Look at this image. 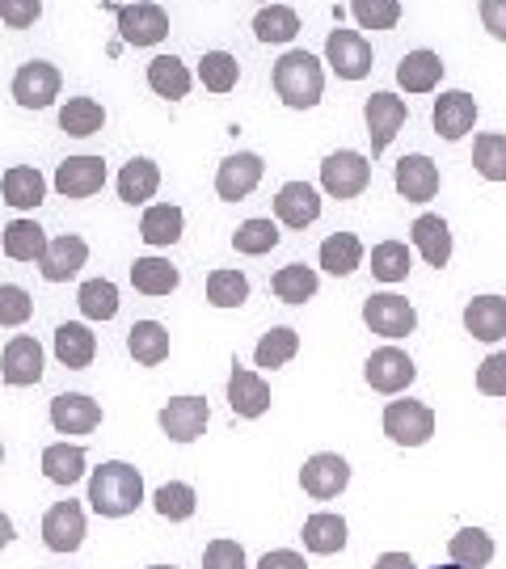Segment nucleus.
Here are the masks:
<instances>
[{
    "instance_id": "f257e3e1",
    "label": "nucleus",
    "mask_w": 506,
    "mask_h": 569,
    "mask_svg": "<svg viewBox=\"0 0 506 569\" xmlns=\"http://www.w3.org/2000/svg\"><path fill=\"white\" fill-rule=\"evenodd\" d=\"M140 502H143V477L136 465L106 460L101 468H93V477H89V507L98 510L101 519H127V515H136Z\"/></svg>"
},
{
    "instance_id": "f03ea898",
    "label": "nucleus",
    "mask_w": 506,
    "mask_h": 569,
    "mask_svg": "<svg viewBox=\"0 0 506 569\" xmlns=\"http://www.w3.org/2000/svg\"><path fill=\"white\" fill-rule=\"evenodd\" d=\"M275 93L291 110H312L325 93L321 60L312 51H287L284 60L275 63Z\"/></svg>"
},
{
    "instance_id": "7ed1b4c3",
    "label": "nucleus",
    "mask_w": 506,
    "mask_h": 569,
    "mask_svg": "<svg viewBox=\"0 0 506 569\" xmlns=\"http://www.w3.org/2000/svg\"><path fill=\"white\" fill-rule=\"evenodd\" d=\"M371 182V161L355 148H343V152H329L321 161V186L329 199H359Z\"/></svg>"
},
{
    "instance_id": "20e7f679",
    "label": "nucleus",
    "mask_w": 506,
    "mask_h": 569,
    "mask_svg": "<svg viewBox=\"0 0 506 569\" xmlns=\"http://www.w3.org/2000/svg\"><path fill=\"white\" fill-rule=\"evenodd\" d=\"M385 435L397 448H423L435 435V409L423 401H388L385 406Z\"/></svg>"
},
{
    "instance_id": "39448f33",
    "label": "nucleus",
    "mask_w": 506,
    "mask_h": 569,
    "mask_svg": "<svg viewBox=\"0 0 506 569\" xmlns=\"http://www.w3.org/2000/svg\"><path fill=\"white\" fill-rule=\"evenodd\" d=\"M364 321L380 338H409L418 329V312L397 291H376V296L364 300Z\"/></svg>"
},
{
    "instance_id": "423d86ee",
    "label": "nucleus",
    "mask_w": 506,
    "mask_h": 569,
    "mask_svg": "<svg viewBox=\"0 0 506 569\" xmlns=\"http://www.w3.org/2000/svg\"><path fill=\"white\" fill-rule=\"evenodd\" d=\"M371 42L359 34V30H329V39H325V63L343 77V81H364L367 72H371Z\"/></svg>"
},
{
    "instance_id": "0eeeda50",
    "label": "nucleus",
    "mask_w": 506,
    "mask_h": 569,
    "mask_svg": "<svg viewBox=\"0 0 506 569\" xmlns=\"http://www.w3.org/2000/svg\"><path fill=\"white\" fill-rule=\"evenodd\" d=\"M60 68L47 60H30L18 68V77H13V102L21 110H47V106L60 98Z\"/></svg>"
},
{
    "instance_id": "6e6552de",
    "label": "nucleus",
    "mask_w": 506,
    "mask_h": 569,
    "mask_svg": "<svg viewBox=\"0 0 506 569\" xmlns=\"http://www.w3.org/2000/svg\"><path fill=\"white\" fill-rule=\"evenodd\" d=\"M300 486H304V493L317 498V502L338 498V493L350 486V465H346V456H338V451H317V456H308L300 468Z\"/></svg>"
},
{
    "instance_id": "1a4fd4ad",
    "label": "nucleus",
    "mask_w": 506,
    "mask_h": 569,
    "mask_svg": "<svg viewBox=\"0 0 506 569\" xmlns=\"http://www.w3.org/2000/svg\"><path fill=\"white\" fill-rule=\"evenodd\" d=\"M414 376H418V367H414V359L405 355V350H397V346H380V350H371L364 363V380L376 392H405V388L414 385Z\"/></svg>"
},
{
    "instance_id": "9d476101",
    "label": "nucleus",
    "mask_w": 506,
    "mask_h": 569,
    "mask_svg": "<svg viewBox=\"0 0 506 569\" xmlns=\"http://www.w3.org/2000/svg\"><path fill=\"white\" fill-rule=\"evenodd\" d=\"M266 164L258 152H232V157H224L220 169H216V194H220L224 203H241L249 199L258 182H262Z\"/></svg>"
},
{
    "instance_id": "9b49d317",
    "label": "nucleus",
    "mask_w": 506,
    "mask_h": 569,
    "mask_svg": "<svg viewBox=\"0 0 506 569\" xmlns=\"http://www.w3.org/2000/svg\"><path fill=\"white\" fill-rule=\"evenodd\" d=\"M157 422H161L165 439H173V443H195V439H202L207 422H211V406H207L202 397H173V401L157 413Z\"/></svg>"
},
{
    "instance_id": "f8f14e48",
    "label": "nucleus",
    "mask_w": 506,
    "mask_h": 569,
    "mask_svg": "<svg viewBox=\"0 0 506 569\" xmlns=\"http://www.w3.org/2000/svg\"><path fill=\"white\" fill-rule=\"evenodd\" d=\"M0 380H4L9 388L39 385V380H42V346H39V338H30V333L9 338L4 355H0Z\"/></svg>"
},
{
    "instance_id": "ddd939ff",
    "label": "nucleus",
    "mask_w": 506,
    "mask_h": 569,
    "mask_svg": "<svg viewBox=\"0 0 506 569\" xmlns=\"http://www.w3.org/2000/svg\"><path fill=\"white\" fill-rule=\"evenodd\" d=\"M405 98H397V93H371L364 106V122H367V140H371V157H380L388 143H393V136L405 127Z\"/></svg>"
},
{
    "instance_id": "4468645a",
    "label": "nucleus",
    "mask_w": 506,
    "mask_h": 569,
    "mask_svg": "<svg viewBox=\"0 0 506 569\" xmlns=\"http://www.w3.org/2000/svg\"><path fill=\"white\" fill-rule=\"evenodd\" d=\"M119 30L131 47H157L169 34V13L152 0H136L119 9Z\"/></svg>"
},
{
    "instance_id": "2eb2a0df",
    "label": "nucleus",
    "mask_w": 506,
    "mask_h": 569,
    "mask_svg": "<svg viewBox=\"0 0 506 569\" xmlns=\"http://www.w3.org/2000/svg\"><path fill=\"white\" fill-rule=\"evenodd\" d=\"M42 545L51 552H77L85 545V510L81 502H56L42 515Z\"/></svg>"
},
{
    "instance_id": "dca6fc26",
    "label": "nucleus",
    "mask_w": 506,
    "mask_h": 569,
    "mask_svg": "<svg viewBox=\"0 0 506 569\" xmlns=\"http://www.w3.org/2000/svg\"><path fill=\"white\" fill-rule=\"evenodd\" d=\"M393 182H397L405 203H430L439 194V164L423 157V152H409L393 169Z\"/></svg>"
},
{
    "instance_id": "f3484780",
    "label": "nucleus",
    "mask_w": 506,
    "mask_h": 569,
    "mask_svg": "<svg viewBox=\"0 0 506 569\" xmlns=\"http://www.w3.org/2000/svg\"><path fill=\"white\" fill-rule=\"evenodd\" d=\"M477 127V102L465 89H447L435 102V136H444L447 143L465 140L468 131Z\"/></svg>"
},
{
    "instance_id": "a211bd4d",
    "label": "nucleus",
    "mask_w": 506,
    "mask_h": 569,
    "mask_svg": "<svg viewBox=\"0 0 506 569\" xmlns=\"http://www.w3.org/2000/svg\"><path fill=\"white\" fill-rule=\"evenodd\" d=\"M106 186V161L101 157H68L56 169V190L63 199H93Z\"/></svg>"
},
{
    "instance_id": "6ab92c4d",
    "label": "nucleus",
    "mask_w": 506,
    "mask_h": 569,
    "mask_svg": "<svg viewBox=\"0 0 506 569\" xmlns=\"http://www.w3.org/2000/svg\"><path fill=\"white\" fill-rule=\"evenodd\" d=\"M85 262H89V244H85L77 232H63V237H56V241L47 244L39 270L47 283H68V279L81 274Z\"/></svg>"
},
{
    "instance_id": "aec40b11",
    "label": "nucleus",
    "mask_w": 506,
    "mask_h": 569,
    "mask_svg": "<svg viewBox=\"0 0 506 569\" xmlns=\"http://www.w3.org/2000/svg\"><path fill=\"white\" fill-rule=\"evenodd\" d=\"M51 427L60 435H93L101 427V406L85 392H60L51 401Z\"/></svg>"
},
{
    "instance_id": "412c9836",
    "label": "nucleus",
    "mask_w": 506,
    "mask_h": 569,
    "mask_svg": "<svg viewBox=\"0 0 506 569\" xmlns=\"http://www.w3.org/2000/svg\"><path fill=\"white\" fill-rule=\"evenodd\" d=\"M228 406L237 418H262L266 409H270V388L258 371H249V367H232V376H228Z\"/></svg>"
},
{
    "instance_id": "4be33fe9",
    "label": "nucleus",
    "mask_w": 506,
    "mask_h": 569,
    "mask_svg": "<svg viewBox=\"0 0 506 569\" xmlns=\"http://www.w3.org/2000/svg\"><path fill=\"white\" fill-rule=\"evenodd\" d=\"M275 216H279V224H287V228L317 224V216H321V194L308 182H287L284 190L275 194Z\"/></svg>"
},
{
    "instance_id": "5701e85b",
    "label": "nucleus",
    "mask_w": 506,
    "mask_h": 569,
    "mask_svg": "<svg viewBox=\"0 0 506 569\" xmlns=\"http://www.w3.org/2000/svg\"><path fill=\"white\" fill-rule=\"evenodd\" d=\"M0 194H4V203L18 207V211H34L47 199V178H42L34 164H13L0 178Z\"/></svg>"
},
{
    "instance_id": "b1692460",
    "label": "nucleus",
    "mask_w": 506,
    "mask_h": 569,
    "mask_svg": "<svg viewBox=\"0 0 506 569\" xmlns=\"http://www.w3.org/2000/svg\"><path fill=\"white\" fill-rule=\"evenodd\" d=\"M409 237H414L418 253L426 258V266L444 270L452 262V228H447L444 216H418L414 228H409Z\"/></svg>"
},
{
    "instance_id": "393cba45",
    "label": "nucleus",
    "mask_w": 506,
    "mask_h": 569,
    "mask_svg": "<svg viewBox=\"0 0 506 569\" xmlns=\"http://www.w3.org/2000/svg\"><path fill=\"white\" fill-rule=\"evenodd\" d=\"M465 329L477 342H498L506 338V300L503 296H477L465 308Z\"/></svg>"
},
{
    "instance_id": "a878e982",
    "label": "nucleus",
    "mask_w": 506,
    "mask_h": 569,
    "mask_svg": "<svg viewBox=\"0 0 506 569\" xmlns=\"http://www.w3.org/2000/svg\"><path fill=\"white\" fill-rule=\"evenodd\" d=\"M161 190V169L157 161H148V157H131V161L119 169V199L131 207L148 203L152 194Z\"/></svg>"
},
{
    "instance_id": "bb28decb",
    "label": "nucleus",
    "mask_w": 506,
    "mask_h": 569,
    "mask_svg": "<svg viewBox=\"0 0 506 569\" xmlns=\"http://www.w3.org/2000/svg\"><path fill=\"white\" fill-rule=\"evenodd\" d=\"M300 540H304V549L308 552H317V557H334V552L346 549V519L343 515H329V510L308 515V519H304Z\"/></svg>"
},
{
    "instance_id": "cd10ccee",
    "label": "nucleus",
    "mask_w": 506,
    "mask_h": 569,
    "mask_svg": "<svg viewBox=\"0 0 506 569\" xmlns=\"http://www.w3.org/2000/svg\"><path fill=\"white\" fill-rule=\"evenodd\" d=\"M93 355H98V338H93V329L81 326V321H63L56 329V359L63 367H72V371H85V367L93 363Z\"/></svg>"
},
{
    "instance_id": "c85d7f7f",
    "label": "nucleus",
    "mask_w": 506,
    "mask_h": 569,
    "mask_svg": "<svg viewBox=\"0 0 506 569\" xmlns=\"http://www.w3.org/2000/svg\"><path fill=\"white\" fill-rule=\"evenodd\" d=\"M190 84H195V77H190V68L178 56H157L148 63V89L165 102H182L190 93Z\"/></svg>"
},
{
    "instance_id": "c756f323",
    "label": "nucleus",
    "mask_w": 506,
    "mask_h": 569,
    "mask_svg": "<svg viewBox=\"0 0 506 569\" xmlns=\"http://www.w3.org/2000/svg\"><path fill=\"white\" fill-rule=\"evenodd\" d=\"M444 81V60L435 51H409L401 63H397V84L405 93H430L435 84Z\"/></svg>"
},
{
    "instance_id": "7c9ffc66",
    "label": "nucleus",
    "mask_w": 506,
    "mask_h": 569,
    "mask_svg": "<svg viewBox=\"0 0 506 569\" xmlns=\"http://www.w3.org/2000/svg\"><path fill=\"white\" fill-rule=\"evenodd\" d=\"M127 350L140 367H161L169 359V329L161 321H136L127 329Z\"/></svg>"
},
{
    "instance_id": "2f4dec72",
    "label": "nucleus",
    "mask_w": 506,
    "mask_h": 569,
    "mask_svg": "<svg viewBox=\"0 0 506 569\" xmlns=\"http://www.w3.org/2000/svg\"><path fill=\"white\" fill-rule=\"evenodd\" d=\"M0 244H4V258H13V262H42L51 241L34 220H13L0 232Z\"/></svg>"
},
{
    "instance_id": "473e14b6",
    "label": "nucleus",
    "mask_w": 506,
    "mask_h": 569,
    "mask_svg": "<svg viewBox=\"0 0 506 569\" xmlns=\"http://www.w3.org/2000/svg\"><path fill=\"white\" fill-rule=\"evenodd\" d=\"M317 287H321V279H317V270L304 262H287L275 270V279H270V291L284 300V305H308L312 296H317Z\"/></svg>"
},
{
    "instance_id": "72a5a7b5",
    "label": "nucleus",
    "mask_w": 506,
    "mask_h": 569,
    "mask_svg": "<svg viewBox=\"0 0 506 569\" xmlns=\"http://www.w3.org/2000/svg\"><path fill=\"white\" fill-rule=\"evenodd\" d=\"M42 477L51 486H77L85 477V448L81 443H51L42 451Z\"/></svg>"
},
{
    "instance_id": "f704fd0d",
    "label": "nucleus",
    "mask_w": 506,
    "mask_h": 569,
    "mask_svg": "<svg viewBox=\"0 0 506 569\" xmlns=\"http://www.w3.org/2000/svg\"><path fill=\"white\" fill-rule=\"evenodd\" d=\"M321 266L334 274V279H346L364 266V241L355 232H334L321 241Z\"/></svg>"
},
{
    "instance_id": "c9c22d12",
    "label": "nucleus",
    "mask_w": 506,
    "mask_h": 569,
    "mask_svg": "<svg viewBox=\"0 0 506 569\" xmlns=\"http://www.w3.org/2000/svg\"><path fill=\"white\" fill-rule=\"evenodd\" d=\"M182 224H186L182 207L157 203V207H148V211H143L140 237H143L148 244H157V249H165V244H178V241H182Z\"/></svg>"
},
{
    "instance_id": "e433bc0d",
    "label": "nucleus",
    "mask_w": 506,
    "mask_h": 569,
    "mask_svg": "<svg viewBox=\"0 0 506 569\" xmlns=\"http://www.w3.org/2000/svg\"><path fill=\"white\" fill-rule=\"evenodd\" d=\"M447 557L465 569H486L494 561V536L482 528H460L447 540Z\"/></svg>"
},
{
    "instance_id": "4c0bfd02",
    "label": "nucleus",
    "mask_w": 506,
    "mask_h": 569,
    "mask_svg": "<svg viewBox=\"0 0 506 569\" xmlns=\"http://www.w3.org/2000/svg\"><path fill=\"white\" fill-rule=\"evenodd\" d=\"M178 283H182L178 266L165 262V258H136V266H131V287L143 296H169Z\"/></svg>"
},
{
    "instance_id": "58836bf2",
    "label": "nucleus",
    "mask_w": 506,
    "mask_h": 569,
    "mask_svg": "<svg viewBox=\"0 0 506 569\" xmlns=\"http://www.w3.org/2000/svg\"><path fill=\"white\" fill-rule=\"evenodd\" d=\"M296 350H300V333L287 326H275V329H266L262 338H258V346H254V363L266 367V371H275V367L291 363Z\"/></svg>"
},
{
    "instance_id": "ea45409f",
    "label": "nucleus",
    "mask_w": 506,
    "mask_h": 569,
    "mask_svg": "<svg viewBox=\"0 0 506 569\" xmlns=\"http://www.w3.org/2000/svg\"><path fill=\"white\" fill-rule=\"evenodd\" d=\"M101 127H106V110H101V102H93V98H68V106L60 110L63 136L85 140V136H98Z\"/></svg>"
},
{
    "instance_id": "a19ab883",
    "label": "nucleus",
    "mask_w": 506,
    "mask_h": 569,
    "mask_svg": "<svg viewBox=\"0 0 506 569\" xmlns=\"http://www.w3.org/2000/svg\"><path fill=\"white\" fill-rule=\"evenodd\" d=\"M254 34H258V42H279L284 47L300 34V18L287 4H262L258 18H254Z\"/></svg>"
},
{
    "instance_id": "79ce46f5",
    "label": "nucleus",
    "mask_w": 506,
    "mask_h": 569,
    "mask_svg": "<svg viewBox=\"0 0 506 569\" xmlns=\"http://www.w3.org/2000/svg\"><path fill=\"white\" fill-rule=\"evenodd\" d=\"M199 81L207 93H232L237 81H241V63L228 51H207L199 60Z\"/></svg>"
},
{
    "instance_id": "37998d69",
    "label": "nucleus",
    "mask_w": 506,
    "mask_h": 569,
    "mask_svg": "<svg viewBox=\"0 0 506 569\" xmlns=\"http://www.w3.org/2000/svg\"><path fill=\"white\" fill-rule=\"evenodd\" d=\"M77 305H81L89 321H115L119 317V287L110 283V279H89L77 291Z\"/></svg>"
},
{
    "instance_id": "c03bdc74",
    "label": "nucleus",
    "mask_w": 506,
    "mask_h": 569,
    "mask_svg": "<svg viewBox=\"0 0 506 569\" xmlns=\"http://www.w3.org/2000/svg\"><path fill=\"white\" fill-rule=\"evenodd\" d=\"M473 169L486 178V182H506V136L486 131L473 143Z\"/></svg>"
},
{
    "instance_id": "a18cd8bd",
    "label": "nucleus",
    "mask_w": 506,
    "mask_h": 569,
    "mask_svg": "<svg viewBox=\"0 0 506 569\" xmlns=\"http://www.w3.org/2000/svg\"><path fill=\"white\" fill-rule=\"evenodd\" d=\"M157 515L161 519H169V523H186L195 510H199V493H195V486H186V481H169V486L157 489Z\"/></svg>"
},
{
    "instance_id": "49530a36",
    "label": "nucleus",
    "mask_w": 506,
    "mask_h": 569,
    "mask_svg": "<svg viewBox=\"0 0 506 569\" xmlns=\"http://www.w3.org/2000/svg\"><path fill=\"white\" fill-rule=\"evenodd\" d=\"M279 244V224L275 220H245L237 232H232V249L245 253V258H262Z\"/></svg>"
},
{
    "instance_id": "de8ad7c7",
    "label": "nucleus",
    "mask_w": 506,
    "mask_h": 569,
    "mask_svg": "<svg viewBox=\"0 0 506 569\" xmlns=\"http://www.w3.org/2000/svg\"><path fill=\"white\" fill-rule=\"evenodd\" d=\"M207 300L216 308H241L249 300V279L241 270H211L207 274Z\"/></svg>"
},
{
    "instance_id": "09e8293b",
    "label": "nucleus",
    "mask_w": 506,
    "mask_h": 569,
    "mask_svg": "<svg viewBox=\"0 0 506 569\" xmlns=\"http://www.w3.org/2000/svg\"><path fill=\"white\" fill-rule=\"evenodd\" d=\"M405 274H409V249L401 241H380L371 249V279L405 283Z\"/></svg>"
},
{
    "instance_id": "8fccbe9b",
    "label": "nucleus",
    "mask_w": 506,
    "mask_h": 569,
    "mask_svg": "<svg viewBox=\"0 0 506 569\" xmlns=\"http://www.w3.org/2000/svg\"><path fill=\"white\" fill-rule=\"evenodd\" d=\"M350 13L364 30H393L401 21V0H350Z\"/></svg>"
},
{
    "instance_id": "3c124183",
    "label": "nucleus",
    "mask_w": 506,
    "mask_h": 569,
    "mask_svg": "<svg viewBox=\"0 0 506 569\" xmlns=\"http://www.w3.org/2000/svg\"><path fill=\"white\" fill-rule=\"evenodd\" d=\"M30 312H34V300H30V291L18 283H0V326L4 329H18L30 321Z\"/></svg>"
},
{
    "instance_id": "603ef678",
    "label": "nucleus",
    "mask_w": 506,
    "mask_h": 569,
    "mask_svg": "<svg viewBox=\"0 0 506 569\" xmlns=\"http://www.w3.org/2000/svg\"><path fill=\"white\" fill-rule=\"evenodd\" d=\"M202 569H245V549L237 540H211L202 549Z\"/></svg>"
},
{
    "instance_id": "864d4df0",
    "label": "nucleus",
    "mask_w": 506,
    "mask_h": 569,
    "mask_svg": "<svg viewBox=\"0 0 506 569\" xmlns=\"http://www.w3.org/2000/svg\"><path fill=\"white\" fill-rule=\"evenodd\" d=\"M477 392L506 397V355H486V363L477 367Z\"/></svg>"
},
{
    "instance_id": "5fc2aeb1",
    "label": "nucleus",
    "mask_w": 506,
    "mask_h": 569,
    "mask_svg": "<svg viewBox=\"0 0 506 569\" xmlns=\"http://www.w3.org/2000/svg\"><path fill=\"white\" fill-rule=\"evenodd\" d=\"M39 13H42V0H0V21H4L9 30L34 26Z\"/></svg>"
},
{
    "instance_id": "6e6d98bb",
    "label": "nucleus",
    "mask_w": 506,
    "mask_h": 569,
    "mask_svg": "<svg viewBox=\"0 0 506 569\" xmlns=\"http://www.w3.org/2000/svg\"><path fill=\"white\" fill-rule=\"evenodd\" d=\"M482 26L498 42H506V0H482Z\"/></svg>"
},
{
    "instance_id": "4d7b16f0",
    "label": "nucleus",
    "mask_w": 506,
    "mask_h": 569,
    "mask_svg": "<svg viewBox=\"0 0 506 569\" xmlns=\"http://www.w3.org/2000/svg\"><path fill=\"white\" fill-rule=\"evenodd\" d=\"M258 569H308V561L296 549H275L258 561Z\"/></svg>"
},
{
    "instance_id": "13d9d810",
    "label": "nucleus",
    "mask_w": 506,
    "mask_h": 569,
    "mask_svg": "<svg viewBox=\"0 0 506 569\" xmlns=\"http://www.w3.org/2000/svg\"><path fill=\"white\" fill-rule=\"evenodd\" d=\"M371 569H418V566H414V557H409V552H380Z\"/></svg>"
},
{
    "instance_id": "bf43d9fd",
    "label": "nucleus",
    "mask_w": 506,
    "mask_h": 569,
    "mask_svg": "<svg viewBox=\"0 0 506 569\" xmlns=\"http://www.w3.org/2000/svg\"><path fill=\"white\" fill-rule=\"evenodd\" d=\"M13 536H18V531H13V519L0 510V549H9V545H13Z\"/></svg>"
},
{
    "instance_id": "052dcab7",
    "label": "nucleus",
    "mask_w": 506,
    "mask_h": 569,
    "mask_svg": "<svg viewBox=\"0 0 506 569\" xmlns=\"http://www.w3.org/2000/svg\"><path fill=\"white\" fill-rule=\"evenodd\" d=\"M435 569H465V566H456V561H447V566H435Z\"/></svg>"
},
{
    "instance_id": "680f3d73",
    "label": "nucleus",
    "mask_w": 506,
    "mask_h": 569,
    "mask_svg": "<svg viewBox=\"0 0 506 569\" xmlns=\"http://www.w3.org/2000/svg\"><path fill=\"white\" fill-rule=\"evenodd\" d=\"M148 569H178V566H148Z\"/></svg>"
},
{
    "instance_id": "e2e57ef3",
    "label": "nucleus",
    "mask_w": 506,
    "mask_h": 569,
    "mask_svg": "<svg viewBox=\"0 0 506 569\" xmlns=\"http://www.w3.org/2000/svg\"><path fill=\"white\" fill-rule=\"evenodd\" d=\"M0 460H4V443H0Z\"/></svg>"
}]
</instances>
